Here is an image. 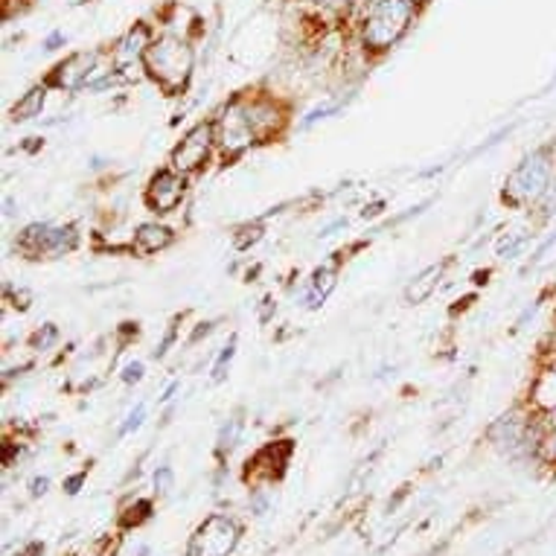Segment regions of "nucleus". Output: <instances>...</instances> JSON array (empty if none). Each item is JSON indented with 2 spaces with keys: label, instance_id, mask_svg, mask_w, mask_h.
Masks as SVG:
<instances>
[{
  "label": "nucleus",
  "instance_id": "nucleus-1",
  "mask_svg": "<svg viewBox=\"0 0 556 556\" xmlns=\"http://www.w3.org/2000/svg\"><path fill=\"white\" fill-rule=\"evenodd\" d=\"M411 21H414L411 0H370L365 9L361 41H365L370 53H385L408 33Z\"/></svg>",
  "mask_w": 556,
  "mask_h": 556
},
{
  "label": "nucleus",
  "instance_id": "nucleus-2",
  "mask_svg": "<svg viewBox=\"0 0 556 556\" xmlns=\"http://www.w3.org/2000/svg\"><path fill=\"white\" fill-rule=\"evenodd\" d=\"M143 62H146L149 76L155 79L166 93H180L192 76L196 53H192V47L187 41H180L178 35H163L158 41H151Z\"/></svg>",
  "mask_w": 556,
  "mask_h": 556
},
{
  "label": "nucleus",
  "instance_id": "nucleus-3",
  "mask_svg": "<svg viewBox=\"0 0 556 556\" xmlns=\"http://www.w3.org/2000/svg\"><path fill=\"white\" fill-rule=\"evenodd\" d=\"M213 126H216V146H219V151L228 161H236V158L242 155V151H248L259 141L254 126H251V120H248L245 100L228 102L225 108L219 111V117L213 120Z\"/></svg>",
  "mask_w": 556,
  "mask_h": 556
},
{
  "label": "nucleus",
  "instance_id": "nucleus-4",
  "mask_svg": "<svg viewBox=\"0 0 556 556\" xmlns=\"http://www.w3.org/2000/svg\"><path fill=\"white\" fill-rule=\"evenodd\" d=\"M548 180H551V161L541 151H533V155H527L510 172L504 196L510 199V204H533L548 192Z\"/></svg>",
  "mask_w": 556,
  "mask_h": 556
},
{
  "label": "nucleus",
  "instance_id": "nucleus-5",
  "mask_svg": "<svg viewBox=\"0 0 556 556\" xmlns=\"http://www.w3.org/2000/svg\"><path fill=\"white\" fill-rule=\"evenodd\" d=\"M216 149V126L213 122H199V126H192L184 141H180L175 149H172V170H178L180 175H192L207 166Z\"/></svg>",
  "mask_w": 556,
  "mask_h": 556
},
{
  "label": "nucleus",
  "instance_id": "nucleus-6",
  "mask_svg": "<svg viewBox=\"0 0 556 556\" xmlns=\"http://www.w3.org/2000/svg\"><path fill=\"white\" fill-rule=\"evenodd\" d=\"M239 533L230 516H210L190 539V556H228L239 545Z\"/></svg>",
  "mask_w": 556,
  "mask_h": 556
},
{
  "label": "nucleus",
  "instance_id": "nucleus-7",
  "mask_svg": "<svg viewBox=\"0 0 556 556\" xmlns=\"http://www.w3.org/2000/svg\"><path fill=\"white\" fill-rule=\"evenodd\" d=\"M184 196H187V175H180L172 166L151 175L149 187H146V204H149V210H155V213L178 210Z\"/></svg>",
  "mask_w": 556,
  "mask_h": 556
},
{
  "label": "nucleus",
  "instance_id": "nucleus-8",
  "mask_svg": "<svg viewBox=\"0 0 556 556\" xmlns=\"http://www.w3.org/2000/svg\"><path fill=\"white\" fill-rule=\"evenodd\" d=\"M96 59H100V53L91 50V53H73L71 59L62 62L59 67L53 71L50 76V85L59 88V91H82L91 85V79L100 73V67H96Z\"/></svg>",
  "mask_w": 556,
  "mask_h": 556
},
{
  "label": "nucleus",
  "instance_id": "nucleus-9",
  "mask_svg": "<svg viewBox=\"0 0 556 556\" xmlns=\"http://www.w3.org/2000/svg\"><path fill=\"white\" fill-rule=\"evenodd\" d=\"M245 105H248V120H251V126H254L259 141H266V137H274V134L283 132L286 114L274 100L259 96V100H245Z\"/></svg>",
  "mask_w": 556,
  "mask_h": 556
},
{
  "label": "nucleus",
  "instance_id": "nucleus-10",
  "mask_svg": "<svg viewBox=\"0 0 556 556\" xmlns=\"http://www.w3.org/2000/svg\"><path fill=\"white\" fill-rule=\"evenodd\" d=\"M151 47V33L146 24H134L132 30L120 38V44L114 50V67L117 71H126L134 62L146 59V53Z\"/></svg>",
  "mask_w": 556,
  "mask_h": 556
},
{
  "label": "nucleus",
  "instance_id": "nucleus-11",
  "mask_svg": "<svg viewBox=\"0 0 556 556\" xmlns=\"http://www.w3.org/2000/svg\"><path fill=\"white\" fill-rule=\"evenodd\" d=\"M175 242V233L172 228H166V225H158V221H143L141 228L134 230L132 236V248L137 254H158V251H166Z\"/></svg>",
  "mask_w": 556,
  "mask_h": 556
},
{
  "label": "nucleus",
  "instance_id": "nucleus-12",
  "mask_svg": "<svg viewBox=\"0 0 556 556\" xmlns=\"http://www.w3.org/2000/svg\"><path fill=\"white\" fill-rule=\"evenodd\" d=\"M531 431V420H524V416L519 411L512 414H504L498 416V420L490 425V440L495 443V446H519V443L524 440V434Z\"/></svg>",
  "mask_w": 556,
  "mask_h": 556
},
{
  "label": "nucleus",
  "instance_id": "nucleus-13",
  "mask_svg": "<svg viewBox=\"0 0 556 556\" xmlns=\"http://www.w3.org/2000/svg\"><path fill=\"white\" fill-rule=\"evenodd\" d=\"M338 286V266L336 262H327L321 266L309 280V288H306V306L309 309H317V306H324V300L332 295V288Z\"/></svg>",
  "mask_w": 556,
  "mask_h": 556
},
{
  "label": "nucleus",
  "instance_id": "nucleus-14",
  "mask_svg": "<svg viewBox=\"0 0 556 556\" xmlns=\"http://www.w3.org/2000/svg\"><path fill=\"white\" fill-rule=\"evenodd\" d=\"M288 457H291V440H280V443H271V446L262 449L248 466H251L254 472H266L268 478H274L286 469Z\"/></svg>",
  "mask_w": 556,
  "mask_h": 556
},
{
  "label": "nucleus",
  "instance_id": "nucleus-15",
  "mask_svg": "<svg viewBox=\"0 0 556 556\" xmlns=\"http://www.w3.org/2000/svg\"><path fill=\"white\" fill-rule=\"evenodd\" d=\"M50 230L53 225L47 221H33L26 225L18 236V248L26 257H47V242H50Z\"/></svg>",
  "mask_w": 556,
  "mask_h": 556
},
{
  "label": "nucleus",
  "instance_id": "nucleus-16",
  "mask_svg": "<svg viewBox=\"0 0 556 556\" xmlns=\"http://www.w3.org/2000/svg\"><path fill=\"white\" fill-rule=\"evenodd\" d=\"M531 402L545 414L556 408V367H545L531 387Z\"/></svg>",
  "mask_w": 556,
  "mask_h": 556
},
{
  "label": "nucleus",
  "instance_id": "nucleus-17",
  "mask_svg": "<svg viewBox=\"0 0 556 556\" xmlns=\"http://www.w3.org/2000/svg\"><path fill=\"white\" fill-rule=\"evenodd\" d=\"M440 277H443V266H428V268H425L420 277H416V280H411V286L405 288V303L416 306V303L428 300V298L437 291Z\"/></svg>",
  "mask_w": 556,
  "mask_h": 556
},
{
  "label": "nucleus",
  "instance_id": "nucleus-18",
  "mask_svg": "<svg viewBox=\"0 0 556 556\" xmlns=\"http://www.w3.org/2000/svg\"><path fill=\"white\" fill-rule=\"evenodd\" d=\"M44 102H47V88H44V85L30 88L15 105H12V120H15V122H26V120L41 117V108H44Z\"/></svg>",
  "mask_w": 556,
  "mask_h": 556
},
{
  "label": "nucleus",
  "instance_id": "nucleus-19",
  "mask_svg": "<svg viewBox=\"0 0 556 556\" xmlns=\"http://www.w3.org/2000/svg\"><path fill=\"white\" fill-rule=\"evenodd\" d=\"M79 245V233L73 225H59L50 230V242H47V257H64L76 251Z\"/></svg>",
  "mask_w": 556,
  "mask_h": 556
},
{
  "label": "nucleus",
  "instance_id": "nucleus-20",
  "mask_svg": "<svg viewBox=\"0 0 556 556\" xmlns=\"http://www.w3.org/2000/svg\"><path fill=\"white\" fill-rule=\"evenodd\" d=\"M262 233H266V228L259 221H248V225H242L233 233V248L236 251H248V248H254L262 239Z\"/></svg>",
  "mask_w": 556,
  "mask_h": 556
},
{
  "label": "nucleus",
  "instance_id": "nucleus-21",
  "mask_svg": "<svg viewBox=\"0 0 556 556\" xmlns=\"http://www.w3.org/2000/svg\"><path fill=\"white\" fill-rule=\"evenodd\" d=\"M524 242H527V236H524L522 230H510L507 236H502V239H498V257H502V259L519 257V251L524 248Z\"/></svg>",
  "mask_w": 556,
  "mask_h": 556
},
{
  "label": "nucleus",
  "instance_id": "nucleus-22",
  "mask_svg": "<svg viewBox=\"0 0 556 556\" xmlns=\"http://www.w3.org/2000/svg\"><path fill=\"white\" fill-rule=\"evenodd\" d=\"M233 356H236V336H230V341L221 346V353H219V358H216V365H213V382H225V376H228V370H230V361H233Z\"/></svg>",
  "mask_w": 556,
  "mask_h": 556
},
{
  "label": "nucleus",
  "instance_id": "nucleus-23",
  "mask_svg": "<svg viewBox=\"0 0 556 556\" xmlns=\"http://www.w3.org/2000/svg\"><path fill=\"white\" fill-rule=\"evenodd\" d=\"M55 341H59V327H55V324H44V327H41L35 336L30 338V346H33V350H50Z\"/></svg>",
  "mask_w": 556,
  "mask_h": 556
},
{
  "label": "nucleus",
  "instance_id": "nucleus-24",
  "mask_svg": "<svg viewBox=\"0 0 556 556\" xmlns=\"http://www.w3.org/2000/svg\"><path fill=\"white\" fill-rule=\"evenodd\" d=\"M143 420H146V405H143V402H137V405H134V408L129 411L126 423L120 425V437H126V434H134V431L143 425Z\"/></svg>",
  "mask_w": 556,
  "mask_h": 556
},
{
  "label": "nucleus",
  "instance_id": "nucleus-25",
  "mask_svg": "<svg viewBox=\"0 0 556 556\" xmlns=\"http://www.w3.org/2000/svg\"><path fill=\"white\" fill-rule=\"evenodd\" d=\"M143 376H146V365H143V361H129V365L122 367V382H126V385L143 382Z\"/></svg>",
  "mask_w": 556,
  "mask_h": 556
},
{
  "label": "nucleus",
  "instance_id": "nucleus-26",
  "mask_svg": "<svg viewBox=\"0 0 556 556\" xmlns=\"http://www.w3.org/2000/svg\"><path fill=\"white\" fill-rule=\"evenodd\" d=\"M539 454L545 457L548 463H556V428L548 431V434L539 440Z\"/></svg>",
  "mask_w": 556,
  "mask_h": 556
},
{
  "label": "nucleus",
  "instance_id": "nucleus-27",
  "mask_svg": "<svg viewBox=\"0 0 556 556\" xmlns=\"http://www.w3.org/2000/svg\"><path fill=\"white\" fill-rule=\"evenodd\" d=\"M172 483H175V475H172V469H170V466H161V469L155 472V490L166 495V493L172 490Z\"/></svg>",
  "mask_w": 556,
  "mask_h": 556
},
{
  "label": "nucleus",
  "instance_id": "nucleus-28",
  "mask_svg": "<svg viewBox=\"0 0 556 556\" xmlns=\"http://www.w3.org/2000/svg\"><path fill=\"white\" fill-rule=\"evenodd\" d=\"M332 111H338V102H329V105H324V108H315L309 117H306L303 122H300V129H312L317 120H327Z\"/></svg>",
  "mask_w": 556,
  "mask_h": 556
},
{
  "label": "nucleus",
  "instance_id": "nucleus-29",
  "mask_svg": "<svg viewBox=\"0 0 556 556\" xmlns=\"http://www.w3.org/2000/svg\"><path fill=\"white\" fill-rule=\"evenodd\" d=\"M175 336H178V327H172L170 332H166V336H163V341L158 344V350H155V356H158V358H163L166 353H170V346L175 344Z\"/></svg>",
  "mask_w": 556,
  "mask_h": 556
},
{
  "label": "nucleus",
  "instance_id": "nucleus-30",
  "mask_svg": "<svg viewBox=\"0 0 556 556\" xmlns=\"http://www.w3.org/2000/svg\"><path fill=\"white\" fill-rule=\"evenodd\" d=\"M82 483H85V472H79V475H71V478H67V481H64V490L71 493V495H76Z\"/></svg>",
  "mask_w": 556,
  "mask_h": 556
},
{
  "label": "nucleus",
  "instance_id": "nucleus-31",
  "mask_svg": "<svg viewBox=\"0 0 556 556\" xmlns=\"http://www.w3.org/2000/svg\"><path fill=\"white\" fill-rule=\"evenodd\" d=\"M47 486H50L47 478H35V481L30 483V493H33V495H44V493H47Z\"/></svg>",
  "mask_w": 556,
  "mask_h": 556
},
{
  "label": "nucleus",
  "instance_id": "nucleus-32",
  "mask_svg": "<svg viewBox=\"0 0 556 556\" xmlns=\"http://www.w3.org/2000/svg\"><path fill=\"white\" fill-rule=\"evenodd\" d=\"M62 41H64V35H62V33H53V35L44 41V47H47V50H55V47L62 44Z\"/></svg>",
  "mask_w": 556,
  "mask_h": 556
},
{
  "label": "nucleus",
  "instance_id": "nucleus-33",
  "mask_svg": "<svg viewBox=\"0 0 556 556\" xmlns=\"http://www.w3.org/2000/svg\"><path fill=\"white\" fill-rule=\"evenodd\" d=\"M178 387H180V382H172V385H170V387H166V391H163V396H161V399H163V402H170V399H172V396L178 394Z\"/></svg>",
  "mask_w": 556,
  "mask_h": 556
},
{
  "label": "nucleus",
  "instance_id": "nucleus-34",
  "mask_svg": "<svg viewBox=\"0 0 556 556\" xmlns=\"http://www.w3.org/2000/svg\"><path fill=\"white\" fill-rule=\"evenodd\" d=\"M411 4H414V6H420V4H428V0H411Z\"/></svg>",
  "mask_w": 556,
  "mask_h": 556
}]
</instances>
